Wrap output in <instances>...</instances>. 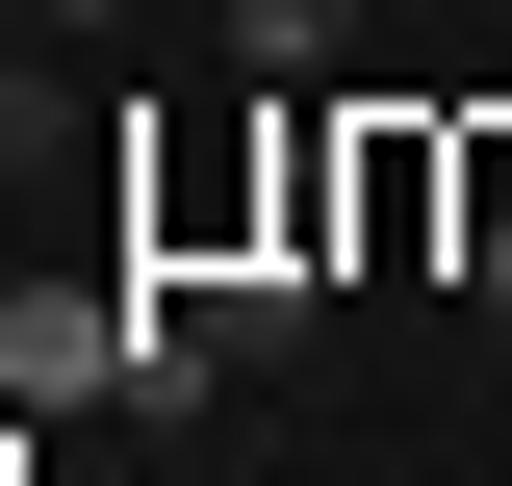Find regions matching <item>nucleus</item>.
<instances>
[{
  "mask_svg": "<svg viewBox=\"0 0 512 486\" xmlns=\"http://www.w3.org/2000/svg\"><path fill=\"white\" fill-rule=\"evenodd\" d=\"M0 410H128V282H0Z\"/></svg>",
  "mask_w": 512,
  "mask_h": 486,
  "instance_id": "f257e3e1",
  "label": "nucleus"
},
{
  "mask_svg": "<svg viewBox=\"0 0 512 486\" xmlns=\"http://www.w3.org/2000/svg\"><path fill=\"white\" fill-rule=\"evenodd\" d=\"M359 26H384V0H231V52H256V77H333Z\"/></svg>",
  "mask_w": 512,
  "mask_h": 486,
  "instance_id": "f03ea898",
  "label": "nucleus"
},
{
  "mask_svg": "<svg viewBox=\"0 0 512 486\" xmlns=\"http://www.w3.org/2000/svg\"><path fill=\"white\" fill-rule=\"evenodd\" d=\"M26 26H128V0H26Z\"/></svg>",
  "mask_w": 512,
  "mask_h": 486,
  "instance_id": "7ed1b4c3",
  "label": "nucleus"
}]
</instances>
